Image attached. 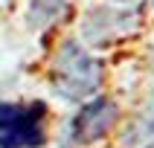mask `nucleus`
Here are the masks:
<instances>
[{
  "label": "nucleus",
  "mask_w": 154,
  "mask_h": 148,
  "mask_svg": "<svg viewBox=\"0 0 154 148\" xmlns=\"http://www.w3.org/2000/svg\"><path fill=\"white\" fill-rule=\"evenodd\" d=\"M102 84V61L76 41H64L52 61V90L67 102H85Z\"/></svg>",
  "instance_id": "f257e3e1"
},
{
  "label": "nucleus",
  "mask_w": 154,
  "mask_h": 148,
  "mask_svg": "<svg viewBox=\"0 0 154 148\" xmlns=\"http://www.w3.org/2000/svg\"><path fill=\"white\" fill-rule=\"evenodd\" d=\"M44 122H47L44 102H0V148H41L47 137Z\"/></svg>",
  "instance_id": "f03ea898"
},
{
  "label": "nucleus",
  "mask_w": 154,
  "mask_h": 148,
  "mask_svg": "<svg viewBox=\"0 0 154 148\" xmlns=\"http://www.w3.org/2000/svg\"><path fill=\"white\" fill-rule=\"evenodd\" d=\"M116 116H119V107L113 99H93L76 113V119L70 125V137L79 145H90L113 128Z\"/></svg>",
  "instance_id": "7ed1b4c3"
},
{
  "label": "nucleus",
  "mask_w": 154,
  "mask_h": 148,
  "mask_svg": "<svg viewBox=\"0 0 154 148\" xmlns=\"http://www.w3.org/2000/svg\"><path fill=\"white\" fill-rule=\"evenodd\" d=\"M67 0H32L29 6V26H47L64 12Z\"/></svg>",
  "instance_id": "39448f33"
},
{
  "label": "nucleus",
  "mask_w": 154,
  "mask_h": 148,
  "mask_svg": "<svg viewBox=\"0 0 154 148\" xmlns=\"http://www.w3.org/2000/svg\"><path fill=\"white\" fill-rule=\"evenodd\" d=\"M134 142L154 145V96H151V102L146 104V110L140 113V122L134 128Z\"/></svg>",
  "instance_id": "423d86ee"
},
{
  "label": "nucleus",
  "mask_w": 154,
  "mask_h": 148,
  "mask_svg": "<svg viewBox=\"0 0 154 148\" xmlns=\"http://www.w3.org/2000/svg\"><path fill=\"white\" fill-rule=\"evenodd\" d=\"M134 23H137V12L99 6L93 12H87L85 23H82V32H85L87 44H105V41H111V38H116L122 32H131Z\"/></svg>",
  "instance_id": "20e7f679"
},
{
  "label": "nucleus",
  "mask_w": 154,
  "mask_h": 148,
  "mask_svg": "<svg viewBox=\"0 0 154 148\" xmlns=\"http://www.w3.org/2000/svg\"><path fill=\"white\" fill-rule=\"evenodd\" d=\"M116 3H134V0H116Z\"/></svg>",
  "instance_id": "0eeeda50"
}]
</instances>
